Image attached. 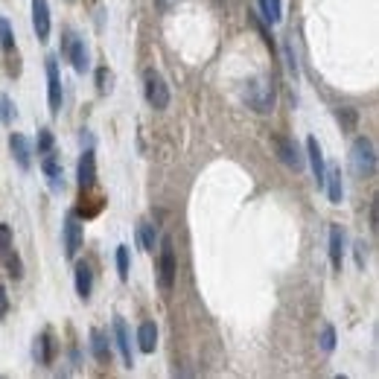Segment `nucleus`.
I'll use <instances>...</instances> for the list:
<instances>
[{"label": "nucleus", "instance_id": "nucleus-25", "mask_svg": "<svg viewBox=\"0 0 379 379\" xmlns=\"http://www.w3.org/2000/svg\"><path fill=\"white\" fill-rule=\"evenodd\" d=\"M251 23H254L257 30H260V35H263V41H266V47H268V50H272V53H277V44H274V39H272V32H268L266 21H260L257 15H251Z\"/></svg>", "mask_w": 379, "mask_h": 379}, {"label": "nucleus", "instance_id": "nucleus-9", "mask_svg": "<svg viewBox=\"0 0 379 379\" xmlns=\"http://www.w3.org/2000/svg\"><path fill=\"white\" fill-rule=\"evenodd\" d=\"M114 338H117V347H120V356H123L126 368H134V353H131V336H129V327L123 318H114Z\"/></svg>", "mask_w": 379, "mask_h": 379}, {"label": "nucleus", "instance_id": "nucleus-32", "mask_svg": "<svg viewBox=\"0 0 379 379\" xmlns=\"http://www.w3.org/2000/svg\"><path fill=\"white\" fill-rule=\"evenodd\" d=\"M9 248H12V230H9V225H0V257Z\"/></svg>", "mask_w": 379, "mask_h": 379}, {"label": "nucleus", "instance_id": "nucleus-34", "mask_svg": "<svg viewBox=\"0 0 379 379\" xmlns=\"http://www.w3.org/2000/svg\"><path fill=\"white\" fill-rule=\"evenodd\" d=\"M356 263H359V268H365V263H368V251H365V242H356Z\"/></svg>", "mask_w": 379, "mask_h": 379}, {"label": "nucleus", "instance_id": "nucleus-23", "mask_svg": "<svg viewBox=\"0 0 379 379\" xmlns=\"http://www.w3.org/2000/svg\"><path fill=\"white\" fill-rule=\"evenodd\" d=\"M138 239H140L143 251H155V242H158V230H155V225L143 222V225L138 228Z\"/></svg>", "mask_w": 379, "mask_h": 379}, {"label": "nucleus", "instance_id": "nucleus-4", "mask_svg": "<svg viewBox=\"0 0 379 379\" xmlns=\"http://www.w3.org/2000/svg\"><path fill=\"white\" fill-rule=\"evenodd\" d=\"M175 274H178V263H175L173 239L164 237V242H161V263H158V280H161L164 292H169L175 286Z\"/></svg>", "mask_w": 379, "mask_h": 379}, {"label": "nucleus", "instance_id": "nucleus-17", "mask_svg": "<svg viewBox=\"0 0 379 379\" xmlns=\"http://www.w3.org/2000/svg\"><path fill=\"white\" fill-rule=\"evenodd\" d=\"M91 353L100 365L111 362V345H108V336L102 333V329H91Z\"/></svg>", "mask_w": 379, "mask_h": 379}, {"label": "nucleus", "instance_id": "nucleus-30", "mask_svg": "<svg viewBox=\"0 0 379 379\" xmlns=\"http://www.w3.org/2000/svg\"><path fill=\"white\" fill-rule=\"evenodd\" d=\"M96 91H100V94H108V91H111V76H108L105 67L96 70Z\"/></svg>", "mask_w": 379, "mask_h": 379}, {"label": "nucleus", "instance_id": "nucleus-5", "mask_svg": "<svg viewBox=\"0 0 379 379\" xmlns=\"http://www.w3.org/2000/svg\"><path fill=\"white\" fill-rule=\"evenodd\" d=\"M274 146H277L280 161H283L289 169L301 173V169H303V155H301V149H298V143L292 140V138H274Z\"/></svg>", "mask_w": 379, "mask_h": 379}, {"label": "nucleus", "instance_id": "nucleus-27", "mask_svg": "<svg viewBox=\"0 0 379 379\" xmlns=\"http://www.w3.org/2000/svg\"><path fill=\"white\" fill-rule=\"evenodd\" d=\"M117 272H120L123 280H129V248L126 246L117 248Z\"/></svg>", "mask_w": 379, "mask_h": 379}, {"label": "nucleus", "instance_id": "nucleus-36", "mask_svg": "<svg viewBox=\"0 0 379 379\" xmlns=\"http://www.w3.org/2000/svg\"><path fill=\"white\" fill-rule=\"evenodd\" d=\"M158 3H164V0H158Z\"/></svg>", "mask_w": 379, "mask_h": 379}, {"label": "nucleus", "instance_id": "nucleus-18", "mask_svg": "<svg viewBox=\"0 0 379 379\" xmlns=\"http://www.w3.org/2000/svg\"><path fill=\"white\" fill-rule=\"evenodd\" d=\"M41 169H44V175H47V181H50V187L56 190V193H62L65 190V178H62V166H58V161L56 158L47 152L44 155V164H41Z\"/></svg>", "mask_w": 379, "mask_h": 379}, {"label": "nucleus", "instance_id": "nucleus-19", "mask_svg": "<svg viewBox=\"0 0 379 379\" xmlns=\"http://www.w3.org/2000/svg\"><path fill=\"white\" fill-rule=\"evenodd\" d=\"M138 347L143 353H155V347H158V327L152 321H143L140 324V329H138Z\"/></svg>", "mask_w": 379, "mask_h": 379}, {"label": "nucleus", "instance_id": "nucleus-29", "mask_svg": "<svg viewBox=\"0 0 379 379\" xmlns=\"http://www.w3.org/2000/svg\"><path fill=\"white\" fill-rule=\"evenodd\" d=\"M53 149V134H50V129H41L39 131V155H47Z\"/></svg>", "mask_w": 379, "mask_h": 379}, {"label": "nucleus", "instance_id": "nucleus-14", "mask_svg": "<svg viewBox=\"0 0 379 379\" xmlns=\"http://www.w3.org/2000/svg\"><path fill=\"white\" fill-rule=\"evenodd\" d=\"M79 187L82 190H91L94 187V181H96V161H94V152L88 149V152H82V158H79Z\"/></svg>", "mask_w": 379, "mask_h": 379}, {"label": "nucleus", "instance_id": "nucleus-1", "mask_svg": "<svg viewBox=\"0 0 379 379\" xmlns=\"http://www.w3.org/2000/svg\"><path fill=\"white\" fill-rule=\"evenodd\" d=\"M350 169L356 178H373L376 175V149L371 138H356L350 146Z\"/></svg>", "mask_w": 379, "mask_h": 379}, {"label": "nucleus", "instance_id": "nucleus-22", "mask_svg": "<svg viewBox=\"0 0 379 379\" xmlns=\"http://www.w3.org/2000/svg\"><path fill=\"white\" fill-rule=\"evenodd\" d=\"M0 260H3V266H6V272L15 277V280H21L23 277V263H21V257L15 254V248H9L3 257H0Z\"/></svg>", "mask_w": 379, "mask_h": 379}, {"label": "nucleus", "instance_id": "nucleus-11", "mask_svg": "<svg viewBox=\"0 0 379 379\" xmlns=\"http://www.w3.org/2000/svg\"><path fill=\"white\" fill-rule=\"evenodd\" d=\"M73 283H76V295L82 301L91 298V289H94V272L88 263H76V268H73Z\"/></svg>", "mask_w": 379, "mask_h": 379}, {"label": "nucleus", "instance_id": "nucleus-33", "mask_svg": "<svg viewBox=\"0 0 379 379\" xmlns=\"http://www.w3.org/2000/svg\"><path fill=\"white\" fill-rule=\"evenodd\" d=\"M6 312H9V295H6V286L0 283V321L6 318Z\"/></svg>", "mask_w": 379, "mask_h": 379}, {"label": "nucleus", "instance_id": "nucleus-16", "mask_svg": "<svg viewBox=\"0 0 379 379\" xmlns=\"http://www.w3.org/2000/svg\"><path fill=\"white\" fill-rule=\"evenodd\" d=\"M307 155H310V164H312V173H315L318 187H324V173H327V166H324V152H321V146H318L315 138H307Z\"/></svg>", "mask_w": 379, "mask_h": 379}, {"label": "nucleus", "instance_id": "nucleus-13", "mask_svg": "<svg viewBox=\"0 0 379 379\" xmlns=\"http://www.w3.org/2000/svg\"><path fill=\"white\" fill-rule=\"evenodd\" d=\"M329 263L336 272H341V263H345V230L338 225L329 228Z\"/></svg>", "mask_w": 379, "mask_h": 379}, {"label": "nucleus", "instance_id": "nucleus-20", "mask_svg": "<svg viewBox=\"0 0 379 379\" xmlns=\"http://www.w3.org/2000/svg\"><path fill=\"white\" fill-rule=\"evenodd\" d=\"M70 62H73V70H76V73H85V70H88V47H85V41L82 39H76V41H73L70 44Z\"/></svg>", "mask_w": 379, "mask_h": 379}, {"label": "nucleus", "instance_id": "nucleus-8", "mask_svg": "<svg viewBox=\"0 0 379 379\" xmlns=\"http://www.w3.org/2000/svg\"><path fill=\"white\" fill-rule=\"evenodd\" d=\"M32 27L39 41H47V35H50V6H47V0H32Z\"/></svg>", "mask_w": 379, "mask_h": 379}, {"label": "nucleus", "instance_id": "nucleus-21", "mask_svg": "<svg viewBox=\"0 0 379 379\" xmlns=\"http://www.w3.org/2000/svg\"><path fill=\"white\" fill-rule=\"evenodd\" d=\"M260 15L266 18L268 27H272V23H277L280 15H283V6H280V0H260Z\"/></svg>", "mask_w": 379, "mask_h": 379}, {"label": "nucleus", "instance_id": "nucleus-26", "mask_svg": "<svg viewBox=\"0 0 379 379\" xmlns=\"http://www.w3.org/2000/svg\"><path fill=\"white\" fill-rule=\"evenodd\" d=\"M12 117H15V108H12V100L6 94H0V123L9 126L12 123Z\"/></svg>", "mask_w": 379, "mask_h": 379}, {"label": "nucleus", "instance_id": "nucleus-35", "mask_svg": "<svg viewBox=\"0 0 379 379\" xmlns=\"http://www.w3.org/2000/svg\"><path fill=\"white\" fill-rule=\"evenodd\" d=\"M371 228H373V230L379 228V204H376V202L371 204Z\"/></svg>", "mask_w": 379, "mask_h": 379}, {"label": "nucleus", "instance_id": "nucleus-3", "mask_svg": "<svg viewBox=\"0 0 379 379\" xmlns=\"http://www.w3.org/2000/svg\"><path fill=\"white\" fill-rule=\"evenodd\" d=\"M143 91H146V100H149V105L155 108V111H164V108L169 105V88H166V82L158 70H146Z\"/></svg>", "mask_w": 379, "mask_h": 379}, {"label": "nucleus", "instance_id": "nucleus-15", "mask_svg": "<svg viewBox=\"0 0 379 379\" xmlns=\"http://www.w3.org/2000/svg\"><path fill=\"white\" fill-rule=\"evenodd\" d=\"M324 184H327V193H329V202L333 204H341L345 202V181H341V169L333 166L324 173Z\"/></svg>", "mask_w": 379, "mask_h": 379}, {"label": "nucleus", "instance_id": "nucleus-28", "mask_svg": "<svg viewBox=\"0 0 379 379\" xmlns=\"http://www.w3.org/2000/svg\"><path fill=\"white\" fill-rule=\"evenodd\" d=\"M283 53H286V62H289V73H292V76H301V67H298V58H295V50H292V44L286 41L283 44Z\"/></svg>", "mask_w": 379, "mask_h": 379}, {"label": "nucleus", "instance_id": "nucleus-7", "mask_svg": "<svg viewBox=\"0 0 379 379\" xmlns=\"http://www.w3.org/2000/svg\"><path fill=\"white\" fill-rule=\"evenodd\" d=\"M79 246H82V225H79L76 213H70L67 222H65V254H67V260H73V257L79 254Z\"/></svg>", "mask_w": 379, "mask_h": 379}, {"label": "nucleus", "instance_id": "nucleus-2", "mask_svg": "<svg viewBox=\"0 0 379 379\" xmlns=\"http://www.w3.org/2000/svg\"><path fill=\"white\" fill-rule=\"evenodd\" d=\"M246 100H248V105L254 108L257 114L274 111V85L268 82V79H254V82H248Z\"/></svg>", "mask_w": 379, "mask_h": 379}, {"label": "nucleus", "instance_id": "nucleus-24", "mask_svg": "<svg viewBox=\"0 0 379 379\" xmlns=\"http://www.w3.org/2000/svg\"><path fill=\"white\" fill-rule=\"evenodd\" d=\"M0 50L3 53L15 50V35H12V27H9L6 18H0Z\"/></svg>", "mask_w": 379, "mask_h": 379}, {"label": "nucleus", "instance_id": "nucleus-10", "mask_svg": "<svg viewBox=\"0 0 379 379\" xmlns=\"http://www.w3.org/2000/svg\"><path fill=\"white\" fill-rule=\"evenodd\" d=\"M9 149H12V158L21 169H30L32 166V149H30V140L23 134H12L9 138Z\"/></svg>", "mask_w": 379, "mask_h": 379}, {"label": "nucleus", "instance_id": "nucleus-12", "mask_svg": "<svg viewBox=\"0 0 379 379\" xmlns=\"http://www.w3.org/2000/svg\"><path fill=\"white\" fill-rule=\"evenodd\" d=\"M56 350H58V345H56L53 333H41L39 338H35V362L39 365H53Z\"/></svg>", "mask_w": 379, "mask_h": 379}, {"label": "nucleus", "instance_id": "nucleus-31", "mask_svg": "<svg viewBox=\"0 0 379 379\" xmlns=\"http://www.w3.org/2000/svg\"><path fill=\"white\" fill-rule=\"evenodd\" d=\"M333 347H336V329L327 324V327H324V333H321V350H327V353H329Z\"/></svg>", "mask_w": 379, "mask_h": 379}, {"label": "nucleus", "instance_id": "nucleus-6", "mask_svg": "<svg viewBox=\"0 0 379 379\" xmlns=\"http://www.w3.org/2000/svg\"><path fill=\"white\" fill-rule=\"evenodd\" d=\"M47 85H50V111L58 114L62 111V76H58L56 58H47Z\"/></svg>", "mask_w": 379, "mask_h": 379}]
</instances>
